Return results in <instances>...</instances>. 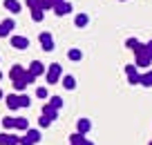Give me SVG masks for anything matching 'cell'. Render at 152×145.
Returning <instances> with one entry per match:
<instances>
[{"instance_id": "obj_1", "label": "cell", "mask_w": 152, "mask_h": 145, "mask_svg": "<svg viewBox=\"0 0 152 145\" xmlns=\"http://www.w3.org/2000/svg\"><path fill=\"white\" fill-rule=\"evenodd\" d=\"M134 56H137V58H134V65H137L139 69H148V67H150L152 58H150V54L145 52V45H143V42L134 49Z\"/></svg>"}, {"instance_id": "obj_2", "label": "cell", "mask_w": 152, "mask_h": 145, "mask_svg": "<svg viewBox=\"0 0 152 145\" xmlns=\"http://www.w3.org/2000/svg\"><path fill=\"white\" fill-rule=\"evenodd\" d=\"M45 78H47L49 85H56L58 80L63 78V65L61 63H52V65L47 67V71H45Z\"/></svg>"}, {"instance_id": "obj_3", "label": "cell", "mask_w": 152, "mask_h": 145, "mask_svg": "<svg viewBox=\"0 0 152 145\" xmlns=\"http://www.w3.org/2000/svg\"><path fill=\"white\" fill-rule=\"evenodd\" d=\"M38 40H40L43 52H54V36H52L49 31H43L40 36H38Z\"/></svg>"}, {"instance_id": "obj_4", "label": "cell", "mask_w": 152, "mask_h": 145, "mask_svg": "<svg viewBox=\"0 0 152 145\" xmlns=\"http://www.w3.org/2000/svg\"><path fill=\"white\" fill-rule=\"evenodd\" d=\"M14 27H16V20H11V18H5L2 23H0V38H7V36H11Z\"/></svg>"}, {"instance_id": "obj_5", "label": "cell", "mask_w": 152, "mask_h": 145, "mask_svg": "<svg viewBox=\"0 0 152 145\" xmlns=\"http://www.w3.org/2000/svg\"><path fill=\"white\" fill-rule=\"evenodd\" d=\"M9 40H11V47H14V49H20V52L29 47V38L27 36H11Z\"/></svg>"}, {"instance_id": "obj_6", "label": "cell", "mask_w": 152, "mask_h": 145, "mask_svg": "<svg viewBox=\"0 0 152 145\" xmlns=\"http://www.w3.org/2000/svg\"><path fill=\"white\" fill-rule=\"evenodd\" d=\"M27 71H29L31 76H36V78H38V76H43L45 71H47V67H45L40 60H31V65L27 67Z\"/></svg>"}, {"instance_id": "obj_7", "label": "cell", "mask_w": 152, "mask_h": 145, "mask_svg": "<svg viewBox=\"0 0 152 145\" xmlns=\"http://www.w3.org/2000/svg\"><path fill=\"white\" fill-rule=\"evenodd\" d=\"M54 14L56 16H67L72 11V2H67V0H63V2H58V5H54Z\"/></svg>"}, {"instance_id": "obj_8", "label": "cell", "mask_w": 152, "mask_h": 145, "mask_svg": "<svg viewBox=\"0 0 152 145\" xmlns=\"http://www.w3.org/2000/svg\"><path fill=\"white\" fill-rule=\"evenodd\" d=\"M90 130H92V121H90V118H78V123H76V132H78V134H87Z\"/></svg>"}, {"instance_id": "obj_9", "label": "cell", "mask_w": 152, "mask_h": 145, "mask_svg": "<svg viewBox=\"0 0 152 145\" xmlns=\"http://www.w3.org/2000/svg\"><path fill=\"white\" fill-rule=\"evenodd\" d=\"M25 74H27V69H25L23 65H11V69H9V78H11V80H16V78H23Z\"/></svg>"}, {"instance_id": "obj_10", "label": "cell", "mask_w": 152, "mask_h": 145, "mask_svg": "<svg viewBox=\"0 0 152 145\" xmlns=\"http://www.w3.org/2000/svg\"><path fill=\"white\" fill-rule=\"evenodd\" d=\"M43 116H47L49 121L54 123V121L58 118V109H54V107H52L49 103H45V105H43Z\"/></svg>"}, {"instance_id": "obj_11", "label": "cell", "mask_w": 152, "mask_h": 145, "mask_svg": "<svg viewBox=\"0 0 152 145\" xmlns=\"http://www.w3.org/2000/svg\"><path fill=\"white\" fill-rule=\"evenodd\" d=\"M14 130L27 132V130H29V121H27L25 116H16V118H14Z\"/></svg>"}, {"instance_id": "obj_12", "label": "cell", "mask_w": 152, "mask_h": 145, "mask_svg": "<svg viewBox=\"0 0 152 145\" xmlns=\"http://www.w3.org/2000/svg\"><path fill=\"white\" fill-rule=\"evenodd\" d=\"M5 103L9 109H20V103H18V94H7L5 96Z\"/></svg>"}, {"instance_id": "obj_13", "label": "cell", "mask_w": 152, "mask_h": 145, "mask_svg": "<svg viewBox=\"0 0 152 145\" xmlns=\"http://www.w3.org/2000/svg\"><path fill=\"white\" fill-rule=\"evenodd\" d=\"M5 9H7V11H11V14H20L23 5H20L18 0H5Z\"/></svg>"}, {"instance_id": "obj_14", "label": "cell", "mask_w": 152, "mask_h": 145, "mask_svg": "<svg viewBox=\"0 0 152 145\" xmlns=\"http://www.w3.org/2000/svg\"><path fill=\"white\" fill-rule=\"evenodd\" d=\"M74 25H76L78 29L87 27V25H90V16H87V14H76V18H74Z\"/></svg>"}, {"instance_id": "obj_15", "label": "cell", "mask_w": 152, "mask_h": 145, "mask_svg": "<svg viewBox=\"0 0 152 145\" xmlns=\"http://www.w3.org/2000/svg\"><path fill=\"white\" fill-rule=\"evenodd\" d=\"M25 136H27V138L31 141L34 145H36L38 141H40V130H38V127H29V130L25 132Z\"/></svg>"}, {"instance_id": "obj_16", "label": "cell", "mask_w": 152, "mask_h": 145, "mask_svg": "<svg viewBox=\"0 0 152 145\" xmlns=\"http://www.w3.org/2000/svg\"><path fill=\"white\" fill-rule=\"evenodd\" d=\"M61 83H63V87H65V89H69V92L76 87V78H74L72 74H65V76L61 78Z\"/></svg>"}, {"instance_id": "obj_17", "label": "cell", "mask_w": 152, "mask_h": 145, "mask_svg": "<svg viewBox=\"0 0 152 145\" xmlns=\"http://www.w3.org/2000/svg\"><path fill=\"white\" fill-rule=\"evenodd\" d=\"M11 85H14V89H18V92H23V89H25V87H27V85H29V83H27V74H25L23 78H16V80H11Z\"/></svg>"}, {"instance_id": "obj_18", "label": "cell", "mask_w": 152, "mask_h": 145, "mask_svg": "<svg viewBox=\"0 0 152 145\" xmlns=\"http://www.w3.org/2000/svg\"><path fill=\"white\" fill-rule=\"evenodd\" d=\"M139 85H143V87H152V69H148L145 74H141V83Z\"/></svg>"}, {"instance_id": "obj_19", "label": "cell", "mask_w": 152, "mask_h": 145, "mask_svg": "<svg viewBox=\"0 0 152 145\" xmlns=\"http://www.w3.org/2000/svg\"><path fill=\"white\" fill-rule=\"evenodd\" d=\"M67 58H69V60H74V63H78V60L83 58V52L74 47V49H69V52H67Z\"/></svg>"}, {"instance_id": "obj_20", "label": "cell", "mask_w": 152, "mask_h": 145, "mask_svg": "<svg viewBox=\"0 0 152 145\" xmlns=\"http://www.w3.org/2000/svg\"><path fill=\"white\" fill-rule=\"evenodd\" d=\"M83 141H85V134H78V132H74V134L69 136V143L72 145H83Z\"/></svg>"}, {"instance_id": "obj_21", "label": "cell", "mask_w": 152, "mask_h": 145, "mask_svg": "<svg viewBox=\"0 0 152 145\" xmlns=\"http://www.w3.org/2000/svg\"><path fill=\"white\" fill-rule=\"evenodd\" d=\"M29 11H31V20H34V23H40V20L45 18V11L43 9H29Z\"/></svg>"}, {"instance_id": "obj_22", "label": "cell", "mask_w": 152, "mask_h": 145, "mask_svg": "<svg viewBox=\"0 0 152 145\" xmlns=\"http://www.w3.org/2000/svg\"><path fill=\"white\" fill-rule=\"evenodd\" d=\"M49 105H52L54 109H61L63 107V98L61 96H49Z\"/></svg>"}, {"instance_id": "obj_23", "label": "cell", "mask_w": 152, "mask_h": 145, "mask_svg": "<svg viewBox=\"0 0 152 145\" xmlns=\"http://www.w3.org/2000/svg\"><path fill=\"white\" fill-rule=\"evenodd\" d=\"M0 125L5 127V130H14V116H5L0 121Z\"/></svg>"}, {"instance_id": "obj_24", "label": "cell", "mask_w": 152, "mask_h": 145, "mask_svg": "<svg viewBox=\"0 0 152 145\" xmlns=\"http://www.w3.org/2000/svg\"><path fill=\"white\" fill-rule=\"evenodd\" d=\"M141 45V40H139V38H128V40H125V47H128V49H137V47Z\"/></svg>"}, {"instance_id": "obj_25", "label": "cell", "mask_w": 152, "mask_h": 145, "mask_svg": "<svg viewBox=\"0 0 152 145\" xmlns=\"http://www.w3.org/2000/svg\"><path fill=\"white\" fill-rule=\"evenodd\" d=\"M128 83H130V85H139V83H141V74H139V71L128 74Z\"/></svg>"}, {"instance_id": "obj_26", "label": "cell", "mask_w": 152, "mask_h": 145, "mask_svg": "<svg viewBox=\"0 0 152 145\" xmlns=\"http://www.w3.org/2000/svg\"><path fill=\"white\" fill-rule=\"evenodd\" d=\"M58 2H63V0H43V11L54 9V5H58Z\"/></svg>"}, {"instance_id": "obj_27", "label": "cell", "mask_w": 152, "mask_h": 145, "mask_svg": "<svg viewBox=\"0 0 152 145\" xmlns=\"http://www.w3.org/2000/svg\"><path fill=\"white\" fill-rule=\"evenodd\" d=\"M29 9H43V0H25Z\"/></svg>"}, {"instance_id": "obj_28", "label": "cell", "mask_w": 152, "mask_h": 145, "mask_svg": "<svg viewBox=\"0 0 152 145\" xmlns=\"http://www.w3.org/2000/svg\"><path fill=\"white\" fill-rule=\"evenodd\" d=\"M18 103H20V107H29V105H31V101H29L27 94H20V96H18Z\"/></svg>"}, {"instance_id": "obj_29", "label": "cell", "mask_w": 152, "mask_h": 145, "mask_svg": "<svg viewBox=\"0 0 152 145\" xmlns=\"http://www.w3.org/2000/svg\"><path fill=\"white\" fill-rule=\"evenodd\" d=\"M36 96H38V98H47V96H49V92H47V87H36Z\"/></svg>"}, {"instance_id": "obj_30", "label": "cell", "mask_w": 152, "mask_h": 145, "mask_svg": "<svg viewBox=\"0 0 152 145\" xmlns=\"http://www.w3.org/2000/svg\"><path fill=\"white\" fill-rule=\"evenodd\" d=\"M52 125V121H49L47 116H43V114H40V118H38V127H49Z\"/></svg>"}, {"instance_id": "obj_31", "label": "cell", "mask_w": 152, "mask_h": 145, "mask_svg": "<svg viewBox=\"0 0 152 145\" xmlns=\"http://www.w3.org/2000/svg\"><path fill=\"white\" fill-rule=\"evenodd\" d=\"M0 145H9V134L7 132H0Z\"/></svg>"}, {"instance_id": "obj_32", "label": "cell", "mask_w": 152, "mask_h": 145, "mask_svg": "<svg viewBox=\"0 0 152 145\" xmlns=\"http://www.w3.org/2000/svg\"><path fill=\"white\" fill-rule=\"evenodd\" d=\"M9 145H20V136H16V134H9Z\"/></svg>"}, {"instance_id": "obj_33", "label": "cell", "mask_w": 152, "mask_h": 145, "mask_svg": "<svg viewBox=\"0 0 152 145\" xmlns=\"http://www.w3.org/2000/svg\"><path fill=\"white\" fill-rule=\"evenodd\" d=\"M143 45H145V52L150 54V58H152V40H148V42H143Z\"/></svg>"}, {"instance_id": "obj_34", "label": "cell", "mask_w": 152, "mask_h": 145, "mask_svg": "<svg viewBox=\"0 0 152 145\" xmlns=\"http://www.w3.org/2000/svg\"><path fill=\"white\" fill-rule=\"evenodd\" d=\"M20 145H34V143L27 138V136H23V138H20Z\"/></svg>"}, {"instance_id": "obj_35", "label": "cell", "mask_w": 152, "mask_h": 145, "mask_svg": "<svg viewBox=\"0 0 152 145\" xmlns=\"http://www.w3.org/2000/svg\"><path fill=\"white\" fill-rule=\"evenodd\" d=\"M83 145H96V143H92V141H87V138H85V141H83Z\"/></svg>"}, {"instance_id": "obj_36", "label": "cell", "mask_w": 152, "mask_h": 145, "mask_svg": "<svg viewBox=\"0 0 152 145\" xmlns=\"http://www.w3.org/2000/svg\"><path fill=\"white\" fill-rule=\"evenodd\" d=\"M2 98H5V92H2V89H0V101H2Z\"/></svg>"}, {"instance_id": "obj_37", "label": "cell", "mask_w": 152, "mask_h": 145, "mask_svg": "<svg viewBox=\"0 0 152 145\" xmlns=\"http://www.w3.org/2000/svg\"><path fill=\"white\" fill-rule=\"evenodd\" d=\"M0 78H2V71H0Z\"/></svg>"}, {"instance_id": "obj_38", "label": "cell", "mask_w": 152, "mask_h": 145, "mask_svg": "<svg viewBox=\"0 0 152 145\" xmlns=\"http://www.w3.org/2000/svg\"><path fill=\"white\" fill-rule=\"evenodd\" d=\"M121 2H125V0H121Z\"/></svg>"}, {"instance_id": "obj_39", "label": "cell", "mask_w": 152, "mask_h": 145, "mask_svg": "<svg viewBox=\"0 0 152 145\" xmlns=\"http://www.w3.org/2000/svg\"><path fill=\"white\" fill-rule=\"evenodd\" d=\"M150 145H152V141H150Z\"/></svg>"}]
</instances>
